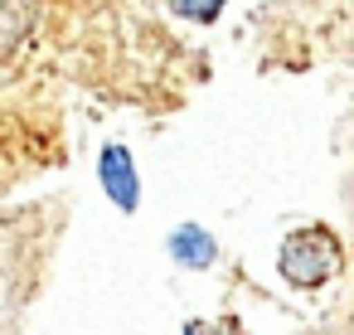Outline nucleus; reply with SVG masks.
Returning a JSON list of instances; mask_svg holds the SVG:
<instances>
[{
    "label": "nucleus",
    "instance_id": "nucleus-2",
    "mask_svg": "<svg viewBox=\"0 0 354 335\" xmlns=\"http://www.w3.org/2000/svg\"><path fill=\"white\" fill-rule=\"evenodd\" d=\"M97 175H102V190L117 199V209H136V170H131V151L127 146H107L102 161H97Z\"/></svg>",
    "mask_w": 354,
    "mask_h": 335
},
{
    "label": "nucleus",
    "instance_id": "nucleus-4",
    "mask_svg": "<svg viewBox=\"0 0 354 335\" xmlns=\"http://www.w3.org/2000/svg\"><path fill=\"white\" fill-rule=\"evenodd\" d=\"M170 10H175V15H185V20H199V25H209V20L223 10V0H170Z\"/></svg>",
    "mask_w": 354,
    "mask_h": 335
},
{
    "label": "nucleus",
    "instance_id": "nucleus-5",
    "mask_svg": "<svg viewBox=\"0 0 354 335\" xmlns=\"http://www.w3.org/2000/svg\"><path fill=\"white\" fill-rule=\"evenodd\" d=\"M185 335H209V330H199V325H189V330H185Z\"/></svg>",
    "mask_w": 354,
    "mask_h": 335
},
{
    "label": "nucleus",
    "instance_id": "nucleus-1",
    "mask_svg": "<svg viewBox=\"0 0 354 335\" xmlns=\"http://www.w3.org/2000/svg\"><path fill=\"white\" fill-rule=\"evenodd\" d=\"M339 262H344V248L320 224L286 233L281 238V253H277V267H281V277L291 287H320V282H330L339 272Z\"/></svg>",
    "mask_w": 354,
    "mask_h": 335
},
{
    "label": "nucleus",
    "instance_id": "nucleus-3",
    "mask_svg": "<svg viewBox=\"0 0 354 335\" xmlns=\"http://www.w3.org/2000/svg\"><path fill=\"white\" fill-rule=\"evenodd\" d=\"M214 238L199 228V224H180L175 233H170V257L175 262H185V267H209L214 262Z\"/></svg>",
    "mask_w": 354,
    "mask_h": 335
}]
</instances>
